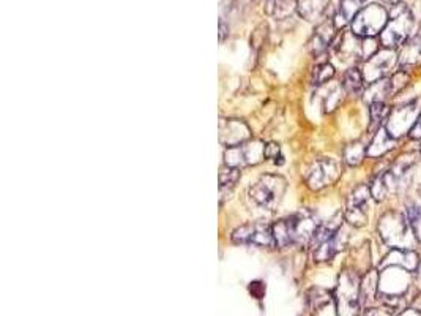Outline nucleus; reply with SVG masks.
<instances>
[{"label":"nucleus","instance_id":"22","mask_svg":"<svg viewBox=\"0 0 421 316\" xmlns=\"http://www.w3.org/2000/svg\"><path fill=\"white\" fill-rule=\"evenodd\" d=\"M362 98H363V102L366 103V107L371 103L393 100L392 90H390V79L385 78V79H380V81H376L373 84H368L366 90H364Z\"/></svg>","mask_w":421,"mask_h":316},{"label":"nucleus","instance_id":"12","mask_svg":"<svg viewBox=\"0 0 421 316\" xmlns=\"http://www.w3.org/2000/svg\"><path fill=\"white\" fill-rule=\"evenodd\" d=\"M349 242V231L343 226L333 238L324 240V242L313 245V258L315 263H327L343 252Z\"/></svg>","mask_w":421,"mask_h":316},{"label":"nucleus","instance_id":"7","mask_svg":"<svg viewBox=\"0 0 421 316\" xmlns=\"http://www.w3.org/2000/svg\"><path fill=\"white\" fill-rule=\"evenodd\" d=\"M420 111H421L420 98H413V100H406L394 104L385 123V128L388 130L390 135L398 141L407 139V136L411 133Z\"/></svg>","mask_w":421,"mask_h":316},{"label":"nucleus","instance_id":"18","mask_svg":"<svg viewBox=\"0 0 421 316\" xmlns=\"http://www.w3.org/2000/svg\"><path fill=\"white\" fill-rule=\"evenodd\" d=\"M401 207L404 210L415 239L421 245V201L417 196H408L406 200H402Z\"/></svg>","mask_w":421,"mask_h":316},{"label":"nucleus","instance_id":"28","mask_svg":"<svg viewBox=\"0 0 421 316\" xmlns=\"http://www.w3.org/2000/svg\"><path fill=\"white\" fill-rule=\"evenodd\" d=\"M345 97V92L343 89L341 84L333 85L331 89H328V94L324 98V108L325 113H331V111L336 109L339 107V103L343 102V98Z\"/></svg>","mask_w":421,"mask_h":316},{"label":"nucleus","instance_id":"3","mask_svg":"<svg viewBox=\"0 0 421 316\" xmlns=\"http://www.w3.org/2000/svg\"><path fill=\"white\" fill-rule=\"evenodd\" d=\"M415 16L411 8L404 4H398L392 7L390 20L383 32L379 35V43L382 48L401 49L415 35Z\"/></svg>","mask_w":421,"mask_h":316},{"label":"nucleus","instance_id":"21","mask_svg":"<svg viewBox=\"0 0 421 316\" xmlns=\"http://www.w3.org/2000/svg\"><path fill=\"white\" fill-rule=\"evenodd\" d=\"M366 158H368V142H364L362 139L352 141L343 149V162L348 166H350V168L360 166Z\"/></svg>","mask_w":421,"mask_h":316},{"label":"nucleus","instance_id":"20","mask_svg":"<svg viewBox=\"0 0 421 316\" xmlns=\"http://www.w3.org/2000/svg\"><path fill=\"white\" fill-rule=\"evenodd\" d=\"M392 104L388 102H377L368 104V113H369V125L368 132L373 136L377 130L383 127L388 121L390 113H392Z\"/></svg>","mask_w":421,"mask_h":316},{"label":"nucleus","instance_id":"15","mask_svg":"<svg viewBox=\"0 0 421 316\" xmlns=\"http://www.w3.org/2000/svg\"><path fill=\"white\" fill-rule=\"evenodd\" d=\"M418 67H421V35H413L399 49V68L412 73Z\"/></svg>","mask_w":421,"mask_h":316},{"label":"nucleus","instance_id":"23","mask_svg":"<svg viewBox=\"0 0 421 316\" xmlns=\"http://www.w3.org/2000/svg\"><path fill=\"white\" fill-rule=\"evenodd\" d=\"M306 302L311 312H319L333 302V294L324 288H313L306 294Z\"/></svg>","mask_w":421,"mask_h":316},{"label":"nucleus","instance_id":"34","mask_svg":"<svg viewBox=\"0 0 421 316\" xmlns=\"http://www.w3.org/2000/svg\"><path fill=\"white\" fill-rule=\"evenodd\" d=\"M413 282H415V287H417L421 291V261L418 264L417 270L413 272Z\"/></svg>","mask_w":421,"mask_h":316},{"label":"nucleus","instance_id":"32","mask_svg":"<svg viewBox=\"0 0 421 316\" xmlns=\"http://www.w3.org/2000/svg\"><path fill=\"white\" fill-rule=\"evenodd\" d=\"M250 291L257 297V299H262V296L265 293V287L261 282H252L250 284Z\"/></svg>","mask_w":421,"mask_h":316},{"label":"nucleus","instance_id":"13","mask_svg":"<svg viewBox=\"0 0 421 316\" xmlns=\"http://www.w3.org/2000/svg\"><path fill=\"white\" fill-rule=\"evenodd\" d=\"M251 139V130L243 121L220 119V142L226 147L240 146Z\"/></svg>","mask_w":421,"mask_h":316},{"label":"nucleus","instance_id":"10","mask_svg":"<svg viewBox=\"0 0 421 316\" xmlns=\"http://www.w3.org/2000/svg\"><path fill=\"white\" fill-rule=\"evenodd\" d=\"M232 242L240 245H256L264 249L276 247L273 226L262 221H251L238 226L232 233Z\"/></svg>","mask_w":421,"mask_h":316},{"label":"nucleus","instance_id":"11","mask_svg":"<svg viewBox=\"0 0 421 316\" xmlns=\"http://www.w3.org/2000/svg\"><path fill=\"white\" fill-rule=\"evenodd\" d=\"M265 158V144L262 141H246L240 146L226 147L224 163L234 168H245L261 163Z\"/></svg>","mask_w":421,"mask_h":316},{"label":"nucleus","instance_id":"27","mask_svg":"<svg viewBox=\"0 0 421 316\" xmlns=\"http://www.w3.org/2000/svg\"><path fill=\"white\" fill-rule=\"evenodd\" d=\"M240 168H234V166H227L224 165L220 170V193H224L227 190L231 193L232 188L235 187V184L240 181Z\"/></svg>","mask_w":421,"mask_h":316},{"label":"nucleus","instance_id":"30","mask_svg":"<svg viewBox=\"0 0 421 316\" xmlns=\"http://www.w3.org/2000/svg\"><path fill=\"white\" fill-rule=\"evenodd\" d=\"M265 158L275 160L276 165H283L284 160L281 155L280 144H276V142H269V144H265Z\"/></svg>","mask_w":421,"mask_h":316},{"label":"nucleus","instance_id":"25","mask_svg":"<svg viewBox=\"0 0 421 316\" xmlns=\"http://www.w3.org/2000/svg\"><path fill=\"white\" fill-rule=\"evenodd\" d=\"M388 79H390V90H392V97L396 98V97H399L402 92L408 88V85H411L412 73L398 68V70H396Z\"/></svg>","mask_w":421,"mask_h":316},{"label":"nucleus","instance_id":"29","mask_svg":"<svg viewBox=\"0 0 421 316\" xmlns=\"http://www.w3.org/2000/svg\"><path fill=\"white\" fill-rule=\"evenodd\" d=\"M327 4L328 0H305V2L301 4V15L311 21L325 10Z\"/></svg>","mask_w":421,"mask_h":316},{"label":"nucleus","instance_id":"33","mask_svg":"<svg viewBox=\"0 0 421 316\" xmlns=\"http://www.w3.org/2000/svg\"><path fill=\"white\" fill-rule=\"evenodd\" d=\"M396 316H421V307L411 305L402 310V312H399Z\"/></svg>","mask_w":421,"mask_h":316},{"label":"nucleus","instance_id":"9","mask_svg":"<svg viewBox=\"0 0 421 316\" xmlns=\"http://www.w3.org/2000/svg\"><path fill=\"white\" fill-rule=\"evenodd\" d=\"M399 68V49L380 48L373 57L362 64V71L366 84L390 78Z\"/></svg>","mask_w":421,"mask_h":316},{"label":"nucleus","instance_id":"4","mask_svg":"<svg viewBox=\"0 0 421 316\" xmlns=\"http://www.w3.org/2000/svg\"><path fill=\"white\" fill-rule=\"evenodd\" d=\"M362 277L355 269H344L338 278L336 307L338 316H358L363 310L360 302Z\"/></svg>","mask_w":421,"mask_h":316},{"label":"nucleus","instance_id":"16","mask_svg":"<svg viewBox=\"0 0 421 316\" xmlns=\"http://www.w3.org/2000/svg\"><path fill=\"white\" fill-rule=\"evenodd\" d=\"M377 294H379V269L371 268L362 275V283H360L362 307L363 308L373 307L374 302H377Z\"/></svg>","mask_w":421,"mask_h":316},{"label":"nucleus","instance_id":"6","mask_svg":"<svg viewBox=\"0 0 421 316\" xmlns=\"http://www.w3.org/2000/svg\"><path fill=\"white\" fill-rule=\"evenodd\" d=\"M390 20V11L379 4L363 7L350 22L352 32L360 39H376L379 36Z\"/></svg>","mask_w":421,"mask_h":316},{"label":"nucleus","instance_id":"5","mask_svg":"<svg viewBox=\"0 0 421 316\" xmlns=\"http://www.w3.org/2000/svg\"><path fill=\"white\" fill-rule=\"evenodd\" d=\"M287 190V181L280 174H264L250 188V200L264 210H275Z\"/></svg>","mask_w":421,"mask_h":316},{"label":"nucleus","instance_id":"8","mask_svg":"<svg viewBox=\"0 0 421 316\" xmlns=\"http://www.w3.org/2000/svg\"><path fill=\"white\" fill-rule=\"evenodd\" d=\"M343 174L341 163L331 157H319L309 163L305 171V182L311 190L320 191L331 187Z\"/></svg>","mask_w":421,"mask_h":316},{"label":"nucleus","instance_id":"35","mask_svg":"<svg viewBox=\"0 0 421 316\" xmlns=\"http://www.w3.org/2000/svg\"><path fill=\"white\" fill-rule=\"evenodd\" d=\"M383 4H387V5H392V7H394V5H398V4H401L402 0H382Z\"/></svg>","mask_w":421,"mask_h":316},{"label":"nucleus","instance_id":"26","mask_svg":"<svg viewBox=\"0 0 421 316\" xmlns=\"http://www.w3.org/2000/svg\"><path fill=\"white\" fill-rule=\"evenodd\" d=\"M334 74H336V68H334L330 62H324V64L315 65L311 73V84L315 85V88H322V85L331 81Z\"/></svg>","mask_w":421,"mask_h":316},{"label":"nucleus","instance_id":"24","mask_svg":"<svg viewBox=\"0 0 421 316\" xmlns=\"http://www.w3.org/2000/svg\"><path fill=\"white\" fill-rule=\"evenodd\" d=\"M366 0H341V5H339L338 10V20L339 24L338 26H345L348 22L354 21V18L358 15V11L363 8V4Z\"/></svg>","mask_w":421,"mask_h":316},{"label":"nucleus","instance_id":"14","mask_svg":"<svg viewBox=\"0 0 421 316\" xmlns=\"http://www.w3.org/2000/svg\"><path fill=\"white\" fill-rule=\"evenodd\" d=\"M399 142L396 138L390 135L385 125L380 127L377 132L369 136L368 142V158L369 160H383L387 155L393 153L399 147Z\"/></svg>","mask_w":421,"mask_h":316},{"label":"nucleus","instance_id":"17","mask_svg":"<svg viewBox=\"0 0 421 316\" xmlns=\"http://www.w3.org/2000/svg\"><path fill=\"white\" fill-rule=\"evenodd\" d=\"M341 85L345 92V95L349 97H363L364 90H366V81H364L363 71L360 65L355 67H349L348 70L343 73V79H341Z\"/></svg>","mask_w":421,"mask_h":316},{"label":"nucleus","instance_id":"31","mask_svg":"<svg viewBox=\"0 0 421 316\" xmlns=\"http://www.w3.org/2000/svg\"><path fill=\"white\" fill-rule=\"evenodd\" d=\"M407 141L421 142V111L417 117V121H415V123H413L411 133H408V136H407Z\"/></svg>","mask_w":421,"mask_h":316},{"label":"nucleus","instance_id":"1","mask_svg":"<svg viewBox=\"0 0 421 316\" xmlns=\"http://www.w3.org/2000/svg\"><path fill=\"white\" fill-rule=\"evenodd\" d=\"M376 231L377 235H379L382 245L385 247L387 250H417L421 247L418 240L415 239L402 207L392 206L383 210L379 215V219H377Z\"/></svg>","mask_w":421,"mask_h":316},{"label":"nucleus","instance_id":"36","mask_svg":"<svg viewBox=\"0 0 421 316\" xmlns=\"http://www.w3.org/2000/svg\"><path fill=\"white\" fill-rule=\"evenodd\" d=\"M418 151L421 152V142H418Z\"/></svg>","mask_w":421,"mask_h":316},{"label":"nucleus","instance_id":"19","mask_svg":"<svg viewBox=\"0 0 421 316\" xmlns=\"http://www.w3.org/2000/svg\"><path fill=\"white\" fill-rule=\"evenodd\" d=\"M333 39H334V22L327 21L315 30L313 40L309 43L311 53L314 55L324 54L327 49L333 45Z\"/></svg>","mask_w":421,"mask_h":316},{"label":"nucleus","instance_id":"2","mask_svg":"<svg viewBox=\"0 0 421 316\" xmlns=\"http://www.w3.org/2000/svg\"><path fill=\"white\" fill-rule=\"evenodd\" d=\"M320 221L311 209H301L287 219L276 221L273 234L276 247L311 245Z\"/></svg>","mask_w":421,"mask_h":316}]
</instances>
